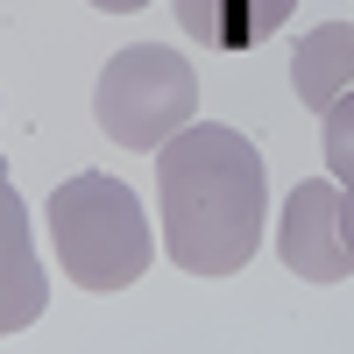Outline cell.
I'll return each instance as SVG.
<instances>
[{
	"instance_id": "1",
	"label": "cell",
	"mask_w": 354,
	"mask_h": 354,
	"mask_svg": "<svg viewBox=\"0 0 354 354\" xmlns=\"http://www.w3.org/2000/svg\"><path fill=\"white\" fill-rule=\"evenodd\" d=\"M156 205H163V248L185 277H241L262 248L270 177L241 128L192 121L156 149Z\"/></svg>"
},
{
	"instance_id": "2",
	"label": "cell",
	"mask_w": 354,
	"mask_h": 354,
	"mask_svg": "<svg viewBox=\"0 0 354 354\" xmlns=\"http://www.w3.org/2000/svg\"><path fill=\"white\" fill-rule=\"evenodd\" d=\"M50 248L78 290H128L149 277L156 241L142 220V198L106 170H78L50 192Z\"/></svg>"
},
{
	"instance_id": "3",
	"label": "cell",
	"mask_w": 354,
	"mask_h": 354,
	"mask_svg": "<svg viewBox=\"0 0 354 354\" xmlns=\"http://www.w3.org/2000/svg\"><path fill=\"white\" fill-rule=\"evenodd\" d=\"M93 113H100L106 142H121V149H135V156H156L177 128H192L198 71L185 64V50H163V43L113 50L100 85H93Z\"/></svg>"
},
{
	"instance_id": "4",
	"label": "cell",
	"mask_w": 354,
	"mask_h": 354,
	"mask_svg": "<svg viewBox=\"0 0 354 354\" xmlns=\"http://www.w3.org/2000/svg\"><path fill=\"white\" fill-rule=\"evenodd\" d=\"M277 255L290 277L305 283H347L354 277V255L340 241V177H305L298 192L283 198V220H277Z\"/></svg>"
},
{
	"instance_id": "5",
	"label": "cell",
	"mask_w": 354,
	"mask_h": 354,
	"mask_svg": "<svg viewBox=\"0 0 354 354\" xmlns=\"http://www.w3.org/2000/svg\"><path fill=\"white\" fill-rule=\"evenodd\" d=\"M50 305V277L36 255V234H28V205L8 177V156H0V340L36 326Z\"/></svg>"
},
{
	"instance_id": "6",
	"label": "cell",
	"mask_w": 354,
	"mask_h": 354,
	"mask_svg": "<svg viewBox=\"0 0 354 354\" xmlns=\"http://www.w3.org/2000/svg\"><path fill=\"white\" fill-rule=\"evenodd\" d=\"M170 8H177V28L205 50H255L290 21L298 0H170Z\"/></svg>"
},
{
	"instance_id": "7",
	"label": "cell",
	"mask_w": 354,
	"mask_h": 354,
	"mask_svg": "<svg viewBox=\"0 0 354 354\" xmlns=\"http://www.w3.org/2000/svg\"><path fill=\"white\" fill-rule=\"evenodd\" d=\"M290 85H298L305 106L326 113L354 85V21H319L312 36L298 43V57H290Z\"/></svg>"
},
{
	"instance_id": "8",
	"label": "cell",
	"mask_w": 354,
	"mask_h": 354,
	"mask_svg": "<svg viewBox=\"0 0 354 354\" xmlns=\"http://www.w3.org/2000/svg\"><path fill=\"white\" fill-rule=\"evenodd\" d=\"M319 121H326V128H319V149H326V170L340 177V185H347V177H354V85H347V93L326 106V113H319Z\"/></svg>"
},
{
	"instance_id": "9",
	"label": "cell",
	"mask_w": 354,
	"mask_h": 354,
	"mask_svg": "<svg viewBox=\"0 0 354 354\" xmlns=\"http://www.w3.org/2000/svg\"><path fill=\"white\" fill-rule=\"evenodd\" d=\"M340 241H347V255H354V177L340 185Z\"/></svg>"
},
{
	"instance_id": "10",
	"label": "cell",
	"mask_w": 354,
	"mask_h": 354,
	"mask_svg": "<svg viewBox=\"0 0 354 354\" xmlns=\"http://www.w3.org/2000/svg\"><path fill=\"white\" fill-rule=\"evenodd\" d=\"M100 15H135V8H149V0H93Z\"/></svg>"
}]
</instances>
